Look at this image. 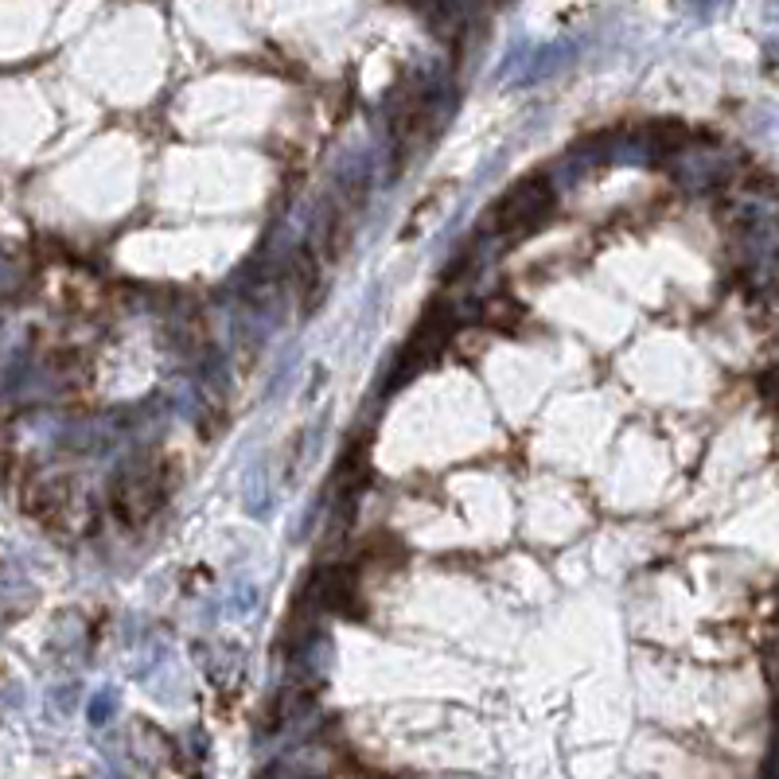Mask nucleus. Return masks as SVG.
<instances>
[{
    "instance_id": "f257e3e1",
    "label": "nucleus",
    "mask_w": 779,
    "mask_h": 779,
    "mask_svg": "<svg viewBox=\"0 0 779 779\" xmlns=\"http://www.w3.org/2000/svg\"><path fill=\"white\" fill-rule=\"evenodd\" d=\"M550 206H554V188H550V179L527 176V179H519L515 188L503 191V199H495L487 223H492V231H499V234L530 231L538 219L550 215Z\"/></svg>"
},
{
    "instance_id": "f03ea898",
    "label": "nucleus",
    "mask_w": 779,
    "mask_h": 779,
    "mask_svg": "<svg viewBox=\"0 0 779 779\" xmlns=\"http://www.w3.org/2000/svg\"><path fill=\"white\" fill-rule=\"evenodd\" d=\"M164 495H168V484H164V475L156 468L129 472L114 484V511L126 527H141V522H149L161 511Z\"/></svg>"
},
{
    "instance_id": "7ed1b4c3",
    "label": "nucleus",
    "mask_w": 779,
    "mask_h": 779,
    "mask_svg": "<svg viewBox=\"0 0 779 779\" xmlns=\"http://www.w3.org/2000/svg\"><path fill=\"white\" fill-rule=\"evenodd\" d=\"M448 340V316L445 312H433L429 320L413 332V340H410V347H405V355H402V367L394 370V386L398 382H405V375H413L417 367H425L433 355L440 351V343Z\"/></svg>"
},
{
    "instance_id": "20e7f679",
    "label": "nucleus",
    "mask_w": 779,
    "mask_h": 779,
    "mask_svg": "<svg viewBox=\"0 0 779 779\" xmlns=\"http://www.w3.org/2000/svg\"><path fill=\"white\" fill-rule=\"evenodd\" d=\"M370 480V445L363 437L355 440V445L347 448L340 457V475H335V487H340L343 495H358L363 487H367Z\"/></svg>"
},
{
    "instance_id": "39448f33",
    "label": "nucleus",
    "mask_w": 779,
    "mask_h": 779,
    "mask_svg": "<svg viewBox=\"0 0 779 779\" xmlns=\"http://www.w3.org/2000/svg\"><path fill=\"white\" fill-rule=\"evenodd\" d=\"M484 320L492 323V328H503V332H511L515 323L522 320V308L515 305L511 296H495V300H487V308H484Z\"/></svg>"
}]
</instances>
